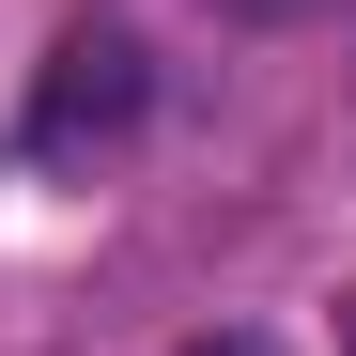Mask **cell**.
Returning a JSON list of instances; mask_svg holds the SVG:
<instances>
[{"label":"cell","instance_id":"obj_1","mask_svg":"<svg viewBox=\"0 0 356 356\" xmlns=\"http://www.w3.org/2000/svg\"><path fill=\"white\" fill-rule=\"evenodd\" d=\"M140 108H155L140 31H124V16H78L63 47H47V78H31V124H16V155H31V170H93L108 140H140Z\"/></svg>","mask_w":356,"mask_h":356},{"label":"cell","instance_id":"obj_3","mask_svg":"<svg viewBox=\"0 0 356 356\" xmlns=\"http://www.w3.org/2000/svg\"><path fill=\"white\" fill-rule=\"evenodd\" d=\"M341 356H356V310H341Z\"/></svg>","mask_w":356,"mask_h":356},{"label":"cell","instance_id":"obj_2","mask_svg":"<svg viewBox=\"0 0 356 356\" xmlns=\"http://www.w3.org/2000/svg\"><path fill=\"white\" fill-rule=\"evenodd\" d=\"M186 356H279V341H264V325H202Z\"/></svg>","mask_w":356,"mask_h":356}]
</instances>
